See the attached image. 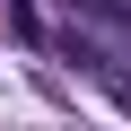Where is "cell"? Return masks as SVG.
Segmentation results:
<instances>
[{
  "label": "cell",
  "instance_id": "1",
  "mask_svg": "<svg viewBox=\"0 0 131 131\" xmlns=\"http://www.w3.org/2000/svg\"><path fill=\"white\" fill-rule=\"evenodd\" d=\"M70 61H79V70H88V79H96V88H105V96H114V105L131 114V70H114V61H105V52H96L88 35H70Z\"/></svg>",
  "mask_w": 131,
  "mask_h": 131
},
{
  "label": "cell",
  "instance_id": "2",
  "mask_svg": "<svg viewBox=\"0 0 131 131\" xmlns=\"http://www.w3.org/2000/svg\"><path fill=\"white\" fill-rule=\"evenodd\" d=\"M0 26H9V35H18V44H44V18H35V9H26V0H0Z\"/></svg>",
  "mask_w": 131,
  "mask_h": 131
}]
</instances>
